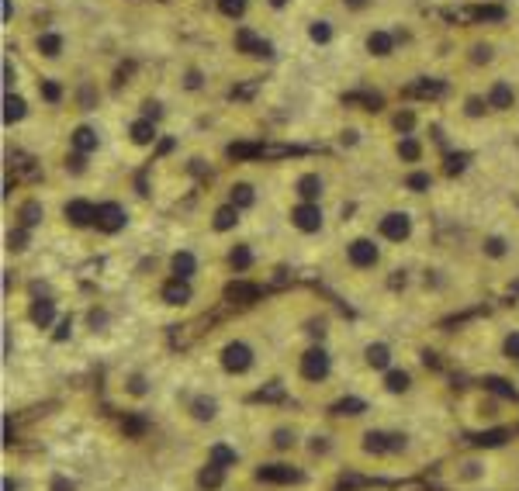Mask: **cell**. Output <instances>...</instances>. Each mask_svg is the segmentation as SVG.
Here are the masks:
<instances>
[{"label": "cell", "mask_w": 519, "mask_h": 491, "mask_svg": "<svg viewBox=\"0 0 519 491\" xmlns=\"http://www.w3.org/2000/svg\"><path fill=\"white\" fill-rule=\"evenodd\" d=\"M21 118H25V101L14 97V94H7L4 97V122L14 125V122H21Z\"/></svg>", "instance_id": "obj_12"}, {"label": "cell", "mask_w": 519, "mask_h": 491, "mask_svg": "<svg viewBox=\"0 0 519 491\" xmlns=\"http://www.w3.org/2000/svg\"><path fill=\"white\" fill-rule=\"evenodd\" d=\"M360 412H363V402H357V398H343L336 405V415H360Z\"/></svg>", "instance_id": "obj_34"}, {"label": "cell", "mask_w": 519, "mask_h": 491, "mask_svg": "<svg viewBox=\"0 0 519 491\" xmlns=\"http://www.w3.org/2000/svg\"><path fill=\"white\" fill-rule=\"evenodd\" d=\"M329 35H332V32H329L325 21H315V25H312V39L315 42H329Z\"/></svg>", "instance_id": "obj_38"}, {"label": "cell", "mask_w": 519, "mask_h": 491, "mask_svg": "<svg viewBox=\"0 0 519 491\" xmlns=\"http://www.w3.org/2000/svg\"><path fill=\"white\" fill-rule=\"evenodd\" d=\"M388 360H392L388 346H381V343H377V346H370V350H367V364H370V367H388Z\"/></svg>", "instance_id": "obj_21"}, {"label": "cell", "mask_w": 519, "mask_h": 491, "mask_svg": "<svg viewBox=\"0 0 519 491\" xmlns=\"http://www.w3.org/2000/svg\"><path fill=\"white\" fill-rule=\"evenodd\" d=\"M301 474L294 471V467H287V464H267V467H260V481H277V485H291V481H298Z\"/></svg>", "instance_id": "obj_7"}, {"label": "cell", "mask_w": 519, "mask_h": 491, "mask_svg": "<svg viewBox=\"0 0 519 491\" xmlns=\"http://www.w3.org/2000/svg\"><path fill=\"white\" fill-rule=\"evenodd\" d=\"M59 49H63V39H59V35H42L39 39V52L42 56H49V59L59 56Z\"/></svg>", "instance_id": "obj_22"}, {"label": "cell", "mask_w": 519, "mask_h": 491, "mask_svg": "<svg viewBox=\"0 0 519 491\" xmlns=\"http://www.w3.org/2000/svg\"><path fill=\"white\" fill-rule=\"evenodd\" d=\"M291 222L301 229V232H319L322 225V211L312 201H305V205H298L294 211H291Z\"/></svg>", "instance_id": "obj_2"}, {"label": "cell", "mask_w": 519, "mask_h": 491, "mask_svg": "<svg viewBox=\"0 0 519 491\" xmlns=\"http://www.w3.org/2000/svg\"><path fill=\"white\" fill-rule=\"evenodd\" d=\"M194 415H198V419H211V415H215V402H204V398L194 402Z\"/></svg>", "instance_id": "obj_37"}, {"label": "cell", "mask_w": 519, "mask_h": 491, "mask_svg": "<svg viewBox=\"0 0 519 491\" xmlns=\"http://www.w3.org/2000/svg\"><path fill=\"white\" fill-rule=\"evenodd\" d=\"M42 94H45V101H52V104H56V101H59V83L45 80V83H42Z\"/></svg>", "instance_id": "obj_39"}, {"label": "cell", "mask_w": 519, "mask_h": 491, "mask_svg": "<svg viewBox=\"0 0 519 491\" xmlns=\"http://www.w3.org/2000/svg\"><path fill=\"white\" fill-rule=\"evenodd\" d=\"M163 298H166L170 305H184V301L191 298V287H187V281L177 277V281H170V284L163 287Z\"/></svg>", "instance_id": "obj_11"}, {"label": "cell", "mask_w": 519, "mask_h": 491, "mask_svg": "<svg viewBox=\"0 0 519 491\" xmlns=\"http://www.w3.org/2000/svg\"><path fill=\"white\" fill-rule=\"evenodd\" d=\"M73 146H77L80 153H90V149L97 146V135H94V128H77V132H73Z\"/></svg>", "instance_id": "obj_19"}, {"label": "cell", "mask_w": 519, "mask_h": 491, "mask_svg": "<svg viewBox=\"0 0 519 491\" xmlns=\"http://www.w3.org/2000/svg\"><path fill=\"white\" fill-rule=\"evenodd\" d=\"M488 56H492V52H488V49H484V45H478V49H475V59H484V63H488Z\"/></svg>", "instance_id": "obj_50"}, {"label": "cell", "mask_w": 519, "mask_h": 491, "mask_svg": "<svg viewBox=\"0 0 519 491\" xmlns=\"http://www.w3.org/2000/svg\"><path fill=\"white\" fill-rule=\"evenodd\" d=\"M408 229H412V222H408V215H384L381 218V232L388 236V239H395V243H401L405 236H408Z\"/></svg>", "instance_id": "obj_5"}, {"label": "cell", "mask_w": 519, "mask_h": 491, "mask_svg": "<svg viewBox=\"0 0 519 491\" xmlns=\"http://www.w3.org/2000/svg\"><path fill=\"white\" fill-rule=\"evenodd\" d=\"M201 488H218V485H222V467H218V464H208V467H204V471H201Z\"/></svg>", "instance_id": "obj_20"}, {"label": "cell", "mask_w": 519, "mask_h": 491, "mask_svg": "<svg viewBox=\"0 0 519 491\" xmlns=\"http://www.w3.org/2000/svg\"><path fill=\"white\" fill-rule=\"evenodd\" d=\"M211 464H218V467H225V464H236V453L229 450V447H215V450H211Z\"/></svg>", "instance_id": "obj_33"}, {"label": "cell", "mask_w": 519, "mask_h": 491, "mask_svg": "<svg viewBox=\"0 0 519 491\" xmlns=\"http://www.w3.org/2000/svg\"><path fill=\"white\" fill-rule=\"evenodd\" d=\"M173 274H177L180 281H187V277L194 274V256H191V253H177V256H173Z\"/></svg>", "instance_id": "obj_16"}, {"label": "cell", "mask_w": 519, "mask_h": 491, "mask_svg": "<svg viewBox=\"0 0 519 491\" xmlns=\"http://www.w3.org/2000/svg\"><path fill=\"white\" fill-rule=\"evenodd\" d=\"M408 388V374L405 370H392L388 374V391H405Z\"/></svg>", "instance_id": "obj_32"}, {"label": "cell", "mask_w": 519, "mask_h": 491, "mask_svg": "<svg viewBox=\"0 0 519 491\" xmlns=\"http://www.w3.org/2000/svg\"><path fill=\"white\" fill-rule=\"evenodd\" d=\"M443 90H446V87L439 80H430V83L423 80V83H412V87H408L412 97H443Z\"/></svg>", "instance_id": "obj_14"}, {"label": "cell", "mask_w": 519, "mask_h": 491, "mask_svg": "<svg viewBox=\"0 0 519 491\" xmlns=\"http://www.w3.org/2000/svg\"><path fill=\"white\" fill-rule=\"evenodd\" d=\"M367 49H370L374 56H388V52H392V35H384V32H374V35L367 39Z\"/></svg>", "instance_id": "obj_18"}, {"label": "cell", "mask_w": 519, "mask_h": 491, "mask_svg": "<svg viewBox=\"0 0 519 491\" xmlns=\"http://www.w3.org/2000/svg\"><path fill=\"white\" fill-rule=\"evenodd\" d=\"M274 443H277L280 450H284V447H291V443H294V436H291V433H287V429H280L277 436H274Z\"/></svg>", "instance_id": "obj_42"}, {"label": "cell", "mask_w": 519, "mask_h": 491, "mask_svg": "<svg viewBox=\"0 0 519 491\" xmlns=\"http://www.w3.org/2000/svg\"><path fill=\"white\" fill-rule=\"evenodd\" d=\"M484 249H488L492 256H502V253H506V243H502V239H488V243H484Z\"/></svg>", "instance_id": "obj_40"}, {"label": "cell", "mask_w": 519, "mask_h": 491, "mask_svg": "<svg viewBox=\"0 0 519 491\" xmlns=\"http://www.w3.org/2000/svg\"><path fill=\"white\" fill-rule=\"evenodd\" d=\"M468 115H481V101H478V97H471V101H468Z\"/></svg>", "instance_id": "obj_48"}, {"label": "cell", "mask_w": 519, "mask_h": 491, "mask_svg": "<svg viewBox=\"0 0 519 491\" xmlns=\"http://www.w3.org/2000/svg\"><path fill=\"white\" fill-rule=\"evenodd\" d=\"M156 139V128L149 118H142V122L132 125V142H139V146H146V142H153Z\"/></svg>", "instance_id": "obj_15"}, {"label": "cell", "mask_w": 519, "mask_h": 491, "mask_svg": "<svg viewBox=\"0 0 519 491\" xmlns=\"http://www.w3.org/2000/svg\"><path fill=\"white\" fill-rule=\"evenodd\" d=\"M11 246L14 249H25V232H11Z\"/></svg>", "instance_id": "obj_47"}, {"label": "cell", "mask_w": 519, "mask_h": 491, "mask_svg": "<svg viewBox=\"0 0 519 491\" xmlns=\"http://www.w3.org/2000/svg\"><path fill=\"white\" fill-rule=\"evenodd\" d=\"M408 187H412V191H426V187H430V173H412V177H408Z\"/></svg>", "instance_id": "obj_36"}, {"label": "cell", "mask_w": 519, "mask_h": 491, "mask_svg": "<svg viewBox=\"0 0 519 491\" xmlns=\"http://www.w3.org/2000/svg\"><path fill=\"white\" fill-rule=\"evenodd\" d=\"M384 440H388V436H381V433H367V443H363V447H367L370 453L392 450V443H384Z\"/></svg>", "instance_id": "obj_27"}, {"label": "cell", "mask_w": 519, "mask_h": 491, "mask_svg": "<svg viewBox=\"0 0 519 491\" xmlns=\"http://www.w3.org/2000/svg\"><path fill=\"white\" fill-rule=\"evenodd\" d=\"M506 353H509V357H516V360H519V332H516V336H509V339H506Z\"/></svg>", "instance_id": "obj_41"}, {"label": "cell", "mask_w": 519, "mask_h": 491, "mask_svg": "<svg viewBox=\"0 0 519 491\" xmlns=\"http://www.w3.org/2000/svg\"><path fill=\"white\" fill-rule=\"evenodd\" d=\"M94 225H97L101 232H118L121 225H125V211H121L118 205H101V208H97Z\"/></svg>", "instance_id": "obj_4"}, {"label": "cell", "mask_w": 519, "mask_h": 491, "mask_svg": "<svg viewBox=\"0 0 519 491\" xmlns=\"http://www.w3.org/2000/svg\"><path fill=\"white\" fill-rule=\"evenodd\" d=\"M301 374H305L308 381H322V377L329 374V357H325L322 350H308V353L301 357Z\"/></svg>", "instance_id": "obj_3"}, {"label": "cell", "mask_w": 519, "mask_h": 491, "mask_svg": "<svg viewBox=\"0 0 519 491\" xmlns=\"http://www.w3.org/2000/svg\"><path fill=\"white\" fill-rule=\"evenodd\" d=\"M218 11L229 14V18H239L242 11H246V0H218Z\"/></svg>", "instance_id": "obj_30"}, {"label": "cell", "mask_w": 519, "mask_h": 491, "mask_svg": "<svg viewBox=\"0 0 519 491\" xmlns=\"http://www.w3.org/2000/svg\"><path fill=\"white\" fill-rule=\"evenodd\" d=\"M488 104L499 108V111L513 108V87H509V83H495V87L488 90Z\"/></svg>", "instance_id": "obj_10"}, {"label": "cell", "mask_w": 519, "mask_h": 491, "mask_svg": "<svg viewBox=\"0 0 519 491\" xmlns=\"http://www.w3.org/2000/svg\"><path fill=\"white\" fill-rule=\"evenodd\" d=\"M66 218H70L73 225H90V222L97 218V208L90 205V201H70V205H66Z\"/></svg>", "instance_id": "obj_9"}, {"label": "cell", "mask_w": 519, "mask_h": 491, "mask_svg": "<svg viewBox=\"0 0 519 491\" xmlns=\"http://www.w3.org/2000/svg\"><path fill=\"white\" fill-rule=\"evenodd\" d=\"M399 153H401V160H408V163H415V160H419V142H415V139H401Z\"/></svg>", "instance_id": "obj_28"}, {"label": "cell", "mask_w": 519, "mask_h": 491, "mask_svg": "<svg viewBox=\"0 0 519 491\" xmlns=\"http://www.w3.org/2000/svg\"><path fill=\"white\" fill-rule=\"evenodd\" d=\"M495 395H502V398H516V388H509V381H502V377H488L484 381Z\"/></svg>", "instance_id": "obj_25"}, {"label": "cell", "mask_w": 519, "mask_h": 491, "mask_svg": "<svg viewBox=\"0 0 519 491\" xmlns=\"http://www.w3.org/2000/svg\"><path fill=\"white\" fill-rule=\"evenodd\" d=\"M32 319H35L39 326H49V322H52V305H49V301H39V305L32 308Z\"/></svg>", "instance_id": "obj_29"}, {"label": "cell", "mask_w": 519, "mask_h": 491, "mask_svg": "<svg viewBox=\"0 0 519 491\" xmlns=\"http://www.w3.org/2000/svg\"><path fill=\"white\" fill-rule=\"evenodd\" d=\"M298 194H301L305 201H315V198H319V194H322V180H319V177H315V173H308V177H301V180H298Z\"/></svg>", "instance_id": "obj_13"}, {"label": "cell", "mask_w": 519, "mask_h": 491, "mask_svg": "<svg viewBox=\"0 0 519 491\" xmlns=\"http://www.w3.org/2000/svg\"><path fill=\"white\" fill-rule=\"evenodd\" d=\"M270 4H274V7H284V4H287V0H270Z\"/></svg>", "instance_id": "obj_52"}, {"label": "cell", "mask_w": 519, "mask_h": 491, "mask_svg": "<svg viewBox=\"0 0 519 491\" xmlns=\"http://www.w3.org/2000/svg\"><path fill=\"white\" fill-rule=\"evenodd\" d=\"M236 45H239L242 52H249V56H270V45L263 39H256L249 28H239V32H236Z\"/></svg>", "instance_id": "obj_8"}, {"label": "cell", "mask_w": 519, "mask_h": 491, "mask_svg": "<svg viewBox=\"0 0 519 491\" xmlns=\"http://www.w3.org/2000/svg\"><path fill=\"white\" fill-rule=\"evenodd\" d=\"M464 160H468V156H450V163H446V173H457V170H464Z\"/></svg>", "instance_id": "obj_43"}, {"label": "cell", "mask_w": 519, "mask_h": 491, "mask_svg": "<svg viewBox=\"0 0 519 491\" xmlns=\"http://www.w3.org/2000/svg\"><path fill=\"white\" fill-rule=\"evenodd\" d=\"M350 263L354 267H374L377 263V246L370 243V239H357V243L350 246Z\"/></svg>", "instance_id": "obj_6"}, {"label": "cell", "mask_w": 519, "mask_h": 491, "mask_svg": "<svg viewBox=\"0 0 519 491\" xmlns=\"http://www.w3.org/2000/svg\"><path fill=\"white\" fill-rule=\"evenodd\" d=\"M222 364H225V370H232V374H242V370H249V364H253V353H249L246 343H229L225 353H222Z\"/></svg>", "instance_id": "obj_1"}, {"label": "cell", "mask_w": 519, "mask_h": 491, "mask_svg": "<svg viewBox=\"0 0 519 491\" xmlns=\"http://www.w3.org/2000/svg\"><path fill=\"white\" fill-rule=\"evenodd\" d=\"M125 429H128V433H142V422H139V419H132V422H125Z\"/></svg>", "instance_id": "obj_49"}, {"label": "cell", "mask_w": 519, "mask_h": 491, "mask_svg": "<svg viewBox=\"0 0 519 491\" xmlns=\"http://www.w3.org/2000/svg\"><path fill=\"white\" fill-rule=\"evenodd\" d=\"M236 222H239V208H236V205L222 208V211L215 215V229H218V232H225V229H232Z\"/></svg>", "instance_id": "obj_17"}, {"label": "cell", "mask_w": 519, "mask_h": 491, "mask_svg": "<svg viewBox=\"0 0 519 491\" xmlns=\"http://www.w3.org/2000/svg\"><path fill=\"white\" fill-rule=\"evenodd\" d=\"M291 153H298V149H291V146H260L256 156H263V160H277V156H291Z\"/></svg>", "instance_id": "obj_26"}, {"label": "cell", "mask_w": 519, "mask_h": 491, "mask_svg": "<svg viewBox=\"0 0 519 491\" xmlns=\"http://www.w3.org/2000/svg\"><path fill=\"white\" fill-rule=\"evenodd\" d=\"M21 218H25V225H39V222H42V205L28 201V205L21 208Z\"/></svg>", "instance_id": "obj_31"}, {"label": "cell", "mask_w": 519, "mask_h": 491, "mask_svg": "<svg viewBox=\"0 0 519 491\" xmlns=\"http://www.w3.org/2000/svg\"><path fill=\"white\" fill-rule=\"evenodd\" d=\"M395 125H399V132H408V128H412V115H408V111H405V115H399V118H395Z\"/></svg>", "instance_id": "obj_44"}, {"label": "cell", "mask_w": 519, "mask_h": 491, "mask_svg": "<svg viewBox=\"0 0 519 491\" xmlns=\"http://www.w3.org/2000/svg\"><path fill=\"white\" fill-rule=\"evenodd\" d=\"M249 260H253V256H249V249H246V246L232 249V267H236V270H246V267H249Z\"/></svg>", "instance_id": "obj_35"}, {"label": "cell", "mask_w": 519, "mask_h": 491, "mask_svg": "<svg viewBox=\"0 0 519 491\" xmlns=\"http://www.w3.org/2000/svg\"><path fill=\"white\" fill-rule=\"evenodd\" d=\"M232 205L236 208L253 205V187H249V184H236V187H232Z\"/></svg>", "instance_id": "obj_23"}, {"label": "cell", "mask_w": 519, "mask_h": 491, "mask_svg": "<svg viewBox=\"0 0 519 491\" xmlns=\"http://www.w3.org/2000/svg\"><path fill=\"white\" fill-rule=\"evenodd\" d=\"M350 7H367V0H346Z\"/></svg>", "instance_id": "obj_51"}, {"label": "cell", "mask_w": 519, "mask_h": 491, "mask_svg": "<svg viewBox=\"0 0 519 491\" xmlns=\"http://www.w3.org/2000/svg\"><path fill=\"white\" fill-rule=\"evenodd\" d=\"M52 491H73V485H70L66 478H56V481H52Z\"/></svg>", "instance_id": "obj_45"}, {"label": "cell", "mask_w": 519, "mask_h": 491, "mask_svg": "<svg viewBox=\"0 0 519 491\" xmlns=\"http://www.w3.org/2000/svg\"><path fill=\"white\" fill-rule=\"evenodd\" d=\"M256 90V83H246V87H239V90H232V97H249Z\"/></svg>", "instance_id": "obj_46"}, {"label": "cell", "mask_w": 519, "mask_h": 491, "mask_svg": "<svg viewBox=\"0 0 519 491\" xmlns=\"http://www.w3.org/2000/svg\"><path fill=\"white\" fill-rule=\"evenodd\" d=\"M232 301H253L256 298V287L253 284H229V291H225Z\"/></svg>", "instance_id": "obj_24"}]
</instances>
